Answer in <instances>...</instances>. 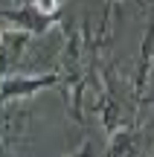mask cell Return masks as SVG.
<instances>
[{"label": "cell", "instance_id": "cell-3", "mask_svg": "<svg viewBox=\"0 0 154 157\" xmlns=\"http://www.w3.org/2000/svg\"><path fill=\"white\" fill-rule=\"evenodd\" d=\"M29 41H32V35L0 26V78L12 76V73H21V64H23V56L29 50Z\"/></svg>", "mask_w": 154, "mask_h": 157}, {"label": "cell", "instance_id": "cell-1", "mask_svg": "<svg viewBox=\"0 0 154 157\" xmlns=\"http://www.w3.org/2000/svg\"><path fill=\"white\" fill-rule=\"evenodd\" d=\"M58 87V73H12L0 78V105H12L21 99H35L38 93Z\"/></svg>", "mask_w": 154, "mask_h": 157}, {"label": "cell", "instance_id": "cell-8", "mask_svg": "<svg viewBox=\"0 0 154 157\" xmlns=\"http://www.w3.org/2000/svg\"><path fill=\"white\" fill-rule=\"evenodd\" d=\"M12 3H15V6H26L29 0H12Z\"/></svg>", "mask_w": 154, "mask_h": 157}, {"label": "cell", "instance_id": "cell-5", "mask_svg": "<svg viewBox=\"0 0 154 157\" xmlns=\"http://www.w3.org/2000/svg\"><path fill=\"white\" fill-rule=\"evenodd\" d=\"M148 82H151V26H145L140 58H137V73H134V93H137L140 102H143V96L148 93Z\"/></svg>", "mask_w": 154, "mask_h": 157}, {"label": "cell", "instance_id": "cell-6", "mask_svg": "<svg viewBox=\"0 0 154 157\" xmlns=\"http://www.w3.org/2000/svg\"><path fill=\"white\" fill-rule=\"evenodd\" d=\"M29 6H32L38 15L44 17H52V21H61V0H29Z\"/></svg>", "mask_w": 154, "mask_h": 157}, {"label": "cell", "instance_id": "cell-4", "mask_svg": "<svg viewBox=\"0 0 154 157\" xmlns=\"http://www.w3.org/2000/svg\"><path fill=\"white\" fill-rule=\"evenodd\" d=\"M140 148H143V131L134 128V125H122L119 131L111 134L105 157H137Z\"/></svg>", "mask_w": 154, "mask_h": 157}, {"label": "cell", "instance_id": "cell-7", "mask_svg": "<svg viewBox=\"0 0 154 157\" xmlns=\"http://www.w3.org/2000/svg\"><path fill=\"white\" fill-rule=\"evenodd\" d=\"M64 157H93V146H90V143H81V148H79V151L64 154Z\"/></svg>", "mask_w": 154, "mask_h": 157}, {"label": "cell", "instance_id": "cell-2", "mask_svg": "<svg viewBox=\"0 0 154 157\" xmlns=\"http://www.w3.org/2000/svg\"><path fill=\"white\" fill-rule=\"evenodd\" d=\"M0 26L6 29H17V32H26L32 38H41V35H50L52 29L58 26V21L52 17H44L32 9V6H12V9H0Z\"/></svg>", "mask_w": 154, "mask_h": 157}]
</instances>
